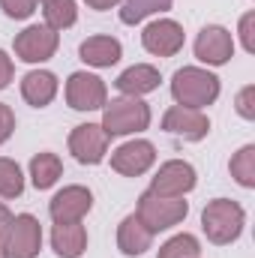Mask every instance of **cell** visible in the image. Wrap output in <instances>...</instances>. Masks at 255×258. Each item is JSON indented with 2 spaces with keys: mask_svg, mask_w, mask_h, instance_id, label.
I'll return each instance as SVG.
<instances>
[{
  "mask_svg": "<svg viewBox=\"0 0 255 258\" xmlns=\"http://www.w3.org/2000/svg\"><path fill=\"white\" fill-rule=\"evenodd\" d=\"M171 96L183 108H204L219 99V78L201 66H183L171 75Z\"/></svg>",
  "mask_w": 255,
  "mask_h": 258,
  "instance_id": "6da1fadb",
  "label": "cell"
},
{
  "mask_svg": "<svg viewBox=\"0 0 255 258\" xmlns=\"http://www.w3.org/2000/svg\"><path fill=\"white\" fill-rule=\"evenodd\" d=\"M243 222H246V213L231 198H213L201 213V228H204L207 240L216 246L234 243L243 231Z\"/></svg>",
  "mask_w": 255,
  "mask_h": 258,
  "instance_id": "7a4b0ae2",
  "label": "cell"
},
{
  "mask_svg": "<svg viewBox=\"0 0 255 258\" xmlns=\"http://www.w3.org/2000/svg\"><path fill=\"white\" fill-rule=\"evenodd\" d=\"M108 138L132 135L150 126V105L141 102V96H120L102 105V123Z\"/></svg>",
  "mask_w": 255,
  "mask_h": 258,
  "instance_id": "3957f363",
  "label": "cell"
},
{
  "mask_svg": "<svg viewBox=\"0 0 255 258\" xmlns=\"http://www.w3.org/2000/svg\"><path fill=\"white\" fill-rule=\"evenodd\" d=\"M189 213V204L183 198H162L156 192H141L138 195V222L150 231V234H159V231H168L174 225H180Z\"/></svg>",
  "mask_w": 255,
  "mask_h": 258,
  "instance_id": "277c9868",
  "label": "cell"
},
{
  "mask_svg": "<svg viewBox=\"0 0 255 258\" xmlns=\"http://www.w3.org/2000/svg\"><path fill=\"white\" fill-rule=\"evenodd\" d=\"M42 249V225L30 213L12 216V225L0 243V258H36Z\"/></svg>",
  "mask_w": 255,
  "mask_h": 258,
  "instance_id": "5b68a950",
  "label": "cell"
},
{
  "mask_svg": "<svg viewBox=\"0 0 255 258\" xmlns=\"http://www.w3.org/2000/svg\"><path fill=\"white\" fill-rule=\"evenodd\" d=\"M57 45H60L57 30H51L48 24H30L15 36V57L24 63H45L54 57Z\"/></svg>",
  "mask_w": 255,
  "mask_h": 258,
  "instance_id": "8992f818",
  "label": "cell"
},
{
  "mask_svg": "<svg viewBox=\"0 0 255 258\" xmlns=\"http://www.w3.org/2000/svg\"><path fill=\"white\" fill-rule=\"evenodd\" d=\"M66 102L75 111H96L108 102L105 81L90 72H72L66 81Z\"/></svg>",
  "mask_w": 255,
  "mask_h": 258,
  "instance_id": "52a82bcc",
  "label": "cell"
},
{
  "mask_svg": "<svg viewBox=\"0 0 255 258\" xmlns=\"http://www.w3.org/2000/svg\"><path fill=\"white\" fill-rule=\"evenodd\" d=\"M195 183H198V174H195V168L189 162L171 159V162L159 165V171L150 183V192L162 195V198H183L186 192L195 189Z\"/></svg>",
  "mask_w": 255,
  "mask_h": 258,
  "instance_id": "ba28073f",
  "label": "cell"
},
{
  "mask_svg": "<svg viewBox=\"0 0 255 258\" xmlns=\"http://www.w3.org/2000/svg\"><path fill=\"white\" fill-rule=\"evenodd\" d=\"M69 153L81 165H99L108 153V135L99 123H81L69 135Z\"/></svg>",
  "mask_w": 255,
  "mask_h": 258,
  "instance_id": "9c48e42d",
  "label": "cell"
},
{
  "mask_svg": "<svg viewBox=\"0 0 255 258\" xmlns=\"http://www.w3.org/2000/svg\"><path fill=\"white\" fill-rule=\"evenodd\" d=\"M183 27L171 18H159V21H150L141 33V45L144 51L156 54V57H174L180 48H183Z\"/></svg>",
  "mask_w": 255,
  "mask_h": 258,
  "instance_id": "30bf717a",
  "label": "cell"
},
{
  "mask_svg": "<svg viewBox=\"0 0 255 258\" xmlns=\"http://www.w3.org/2000/svg\"><path fill=\"white\" fill-rule=\"evenodd\" d=\"M195 57L207 66H225L234 57V36L219 24H207L195 39Z\"/></svg>",
  "mask_w": 255,
  "mask_h": 258,
  "instance_id": "8fae6325",
  "label": "cell"
},
{
  "mask_svg": "<svg viewBox=\"0 0 255 258\" xmlns=\"http://www.w3.org/2000/svg\"><path fill=\"white\" fill-rule=\"evenodd\" d=\"M156 162V147L144 138H135V141H126L120 144L114 153H111V168L117 174H126V177H138L144 174L150 165Z\"/></svg>",
  "mask_w": 255,
  "mask_h": 258,
  "instance_id": "7c38bea8",
  "label": "cell"
},
{
  "mask_svg": "<svg viewBox=\"0 0 255 258\" xmlns=\"http://www.w3.org/2000/svg\"><path fill=\"white\" fill-rule=\"evenodd\" d=\"M162 129L168 135H177L183 141H201L207 132H210V120L201 108H183V105H174L165 111L162 117Z\"/></svg>",
  "mask_w": 255,
  "mask_h": 258,
  "instance_id": "4fadbf2b",
  "label": "cell"
},
{
  "mask_svg": "<svg viewBox=\"0 0 255 258\" xmlns=\"http://www.w3.org/2000/svg\"><path fill=\"white\" fill-rule=\"evenodd\" d=\"M93 207V192L87 186H66L48 201V213L54 222H81Z\"/></svg>",
  "mask_w": 255,
  "mask_h": 258,
  "instance_id": "5bb4252c",
  "label": "cell"
},
{
  "mask_svg": "<svg viewBox=\"0 0 255 258\" xmlns=\"http://www.w3.org/2000/svg\"><path fill=\"white\" fill-rule=\"evenodd\" d=\"M21 96L33 108H45L57 96V75L48 69H33L21 78Z\"/></svg>",
  "mask_w": 255,
  "mask_h": 258,
  "instance_id": "9a60e30c",
  "label": "cell"
},
{
  "mask_svg": "<svg viewBox=\"0 0 255 258\" xmlns=\"http://www.w3.org/2000/svg\"><path fill=\"white\" fill-rule=\"evenodd\" d=\"M51 249L60 258H81L87 249V228L81 222H54Z\"/></svg>",
  "mask_w": 255,
  "mask_h": 258,
  "instance_id": "2e32d148",
  "label": "cell"
},
{
  "mask_svg": "<svg viewBox=\"0 0 255 258\" xmlns=\"http://www.w3.org/2000/svg\"><path fill=\"white\" fill-rule=\"evenodd\" d=\"M159 69L150 63H135L123 69L120 75H117V90L123 93V96H144V93H153L156 87H159Z\"/></svg>",
  "mask_w": 255,
  "mask_h": 258,
  "instance_id": "e0dca14e",
  "label": "cell"
},
{
  "mask_svg": "<svg viewBox=\"0 0 255 258\" xmlns=\"http://www.w3.org/2000/svg\"><path fill=\"white\" fill-rule=\"evenodd\" d=\"M78 54H81V60L87 66L105 69V66H114L123 57V45H120L114 36H90V39L81 42Z\"/></svg>",
  "mask_w": 255,
  "mask_h": 258,
  "instance_id": "ac0fdd59",
  "label": "cell"
},
{
  "mask_svg": "<svg viewBox=\"0 0 255 258\" xmlns=\"http://www.w3.org/2000/svg\"><path fill=\"white\" fill-rule=\"evenodd\" d=\"M150 243H153V234L138 222L135 213H129L126 219L117 225V249H120L126 258L144 255V252L150 249Z\"/></svg>",
  "mask_w": 255,
  "mask_h": 258,
  "instance_id": "d6986e66",
  "label": "cell"
},
{
  "mask_svg": "<svg viewBox=\"0 0 255 258\" xmlns=\"http://www.w3.org/2000/svg\"><path fill=\"white\" fill-rule=\"evenodd\" d=\"M63 174V162L57 153H36L30 159V180L36 189H51Z\"/></svg>",
  "mask_w": 255,
  "mask_h": 258,
  "instance_id": "ffe728a7",
  "label": "cell"
},
{
  "mask_svg": "<svg viewBox=\"0 0 255 258\" xmlns=\"http://www.w3.org/2000/svg\"><path fill=\"white\" fill-rule=\"evenodd\" d=\"M42 15L51 30H66L78 21V6L75 0H42Z\"/></svg>",
  "mask_w": 255,
  "mask_h": 258,
  "instance_id": "44dd1931",
  "label": "cell"
},
{
  "mask_svg": "<svg viewBox=\"0 0 255 258\" xmlns=\"http://www.w3.org/2000/svg\"><path fill=\"white\" fill-rule=\"evenodd\" d=\"M174 0H123L120 3V21L123 24H141L144 18L171 9Z\"/></svg>",
  "mask_w": 255,
  "mask_h": 258,
  "instance_id": "7402d4cb",
  "label": "cell"
},
{
  "mask_svg": "<svg viewBox=\"0 0 255 258\" xmlns=\"http://www.w3.org/2000/svg\"><path fill=\"white\" fill-rule=\"evenodd\" d=\"M231 177L243 186V189H252L255 186V144L240 147L234 156H231Z\"/></svg>",
  "mask_w": 255,
  "mask_h": 258,
  "instance_id": "603a6c76",
  "label": "cell"
},
{
  "mask_svg": "<svg viewBox=\"0 0 255 258\" xmlns=\"http://www.w3.org/2000/svg\"><path fill=\"white\" fill-rule=\"evenodd\" d=\"M201 252V246H198V237L195 234H174L171 240H165L162 246H159V255L156 258H195Z\"/></svg>",
  "mask_w": 255,
  "mask_h": 258,
  "instance_id": "cb8c5ba5",
  "label": "cell"
},
{
  "mask_svg": "<svg viewBox=\"0 0 255 258\" xmlns=\"http://www.w3.org/2000/svg\"><path fill=\"white\" fill-rule=\"evenodd\" d=\"M21 192H24V174L18 162L0 159V198H18Z\"/></svg>",
  "mask_w": 255,
  "mask_h": 258,
  "instance_id": "d4e9b609",
  "label": "cell"
},
{
  "mask_svg": "<svg viewBox=\"0 0 255 258\" xmlns=\"http://www.w3.org/2000/svg\"><path fill=\"white\" fill-rule=\"evenodd\" d=\"M39 0H0V9L6 12V18H15V21H24L36 12Z\"/></svg>",
  "mask_w": 255,
  "mask_h": 258,
  "instance_id": "484cf974",
  "label": "cell"
},
{
  "mask_svg": "<svg viewBox=\"0 0 255 258\" xmlns=\"http://www.w3.org/2000/svg\"><path fill=\"white\" fill-rule=\"evenodd\" d=\"M234 108H237V114H240L243 120H255V87L252 84H246V87L237 93Z\"/></svg>",
  "mask_w": 255,
  "mask_h": 258,
  "instance_id": "4316f807",
  "label": "cell"
},
{
  "mask_svg": "<svg viewBox=\"0 0 255 258\" xmlns=\"http://www.w3.org/2000/svg\"><path fill=\"white\" fill-rule=\"evenodd\" d=\"M240 42H243V51H255V12H246L240 18Z\"/></svg>",
  "mask_w": 255,
  "mask_h": 258,
  "instance_id": "83f0119b",
  "label": "cell"
},
{
  "mask_svg": "<svg viewBox=\"0 0 255 258\" xmlns=\"http://www.w3.org/2000/svg\"><path fill=\"white\" fill-rule=\"evenodd\" d=\"M15 132V114H12V108L9 105H3L0 102V144L3 141H9V135Z\"/></svg>",
  "mask_w": 255,
  "mask_h": 258,
  "instance_id": "f1b7e54d",
  "label": "cell"
},
{
  "mask_svg": "<svg viewBox=\"0 0 255 258\" xmlns=\"http://www.w3.org/2000/svg\"><path fill=\"white\" fill-rule=\"evenodd\" d=\"M12 72H15V69H12V57H9V54L0 48V90H3V87H9V81H12Z\"/></svg>",
  "mask_w": 255,
  "mask_h": 258,
  "instance_id": "f546056e",
  "label": "cell"
},
{
  "mask_svg": "<svg viewBox=\"0 0 255 258\" xmlns=\"http://www.w3.org/2000/svg\"><path fill=\"white\" fill-rule=\"evenodd\" d=\"M9 225H12V213H9V207L0 201V243H3V237H6V231H9Z\"/></svg>",
  "mask_w": 255,
  "mask_h": 258,
  "instance_id": "4dcf8cb0",
  "label": "cell"
},
{
  "mask_svg": "<svg viewBox=\"0 0 255 258\" xmlns=\"http://www.w3.org/2000/svg\"><path fill=\"white\" fill-rule=\"evenodd\" d=\"M90 9H96V12H105V9H111V6H117L120 0H84Z\"/></svg>",
  "mask_w": 255,
  "mask_h": 258,
  "instance_id": "1f68e13d",
  "label": "cell"
},
{
  "mask_svg": "<svg viewBox=\"0 0 255 258\" xmlns=\"http://www.w3.org/2000/svg\"><path fill=\"white\" fill-rule=\"evenodd\" d=\"M195 258H198V255H195Z\"/></svg>",
  "mask_w": 255,
  "mask_h": 258,
  "instance_id": "d6a6232c",
  "label": "cell"
}]
</instances>
